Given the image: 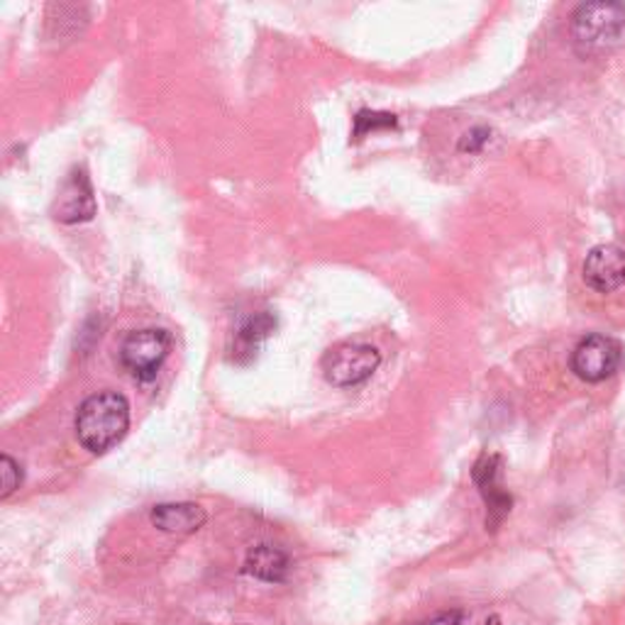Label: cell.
<instances>
[{"label":"cell","instance_id":"4","mask_svg":"<svg viewBox=\"0 0 625 625\" xmlns=\"http://www.w3.org/2000/svg\"><path fill=\"white\" fill-rule=\"evenodd\" d=\"M381 364V352L372 345H362V342H345L330 350L322 359V372L326 379L338 389H350L364 384Z\"/></svg>","mask_w":625,"mask_h":625},{"label":"cell","instance_id":"7","mask_svg":"<svg viewBox=\"0 0 625 625\" xmlns=\"http://www.w3.org/2000/svg\"><path fill=\"white\" fill-rule=\"evenodd\" d=\"M585 284L597 294H613L625 284V249L618 245H597L581 267Z\"/></svg>","mask_w":625,"mask_h":625},{"label":"cell","instance_id":"2","mask_svg":"<svg viewBox=\"0 0 625 625\" xmlns=\"http://www.w3.org/2000/svg\"><path fill=\"white\" fill-rule=\"evenodd\" d=\"M625 8L621 3H587L575 13L571 37L581 57H599L621 39Z\"/></svg>","mask_w":625,"mask_h":625},{"label":"cell","instance_id":"9","mask_svg":"<svg viewBox=\"0 0 625 625\" xmlns=\"http://www.w3.org/2000/svg\"><path fill=\"white\" fill-rule=\"evenodd\" d=\"M276 330V318L269 310L252 312L235 328L233 335V359L235 362H249L257 357L259 347L264 340Z\"/></svg>","mask_w":625,"mask_h":625},{"label":"cell","instance_id":"1","mask_svg":"<svg viewBox=\"0 0 625 625\" xmlns=\"http://www.w3.org/2000/svg\"><path fill=\"white\" fill-rule=\"evenodd\" d=\"M76 437L91 455L108 452L130 428V403L118 391H98L89 396L76 411Z\"/></svg>","mask_w":625,"mask_h":625},{"label":"cell","instance_id":"8","mask_svg":"<svg viewBox=\"0 0 625 625\" xmlns=\"http://www.w3.org/2000/svg\"><path fill=\"white\" fill-rule=\"evenodd\" d=\"M502 457L496 455H484L482 460L474 464V484L482 492L486 508H488V518H486V528L496 530V526L510 514V496L498 486V476H502Z\"/></svg>","mask_w":625,"mask_h":625},{"label":"cell","instance_id":"6","mask_svg":"<svg viewBox=\"0 0 625 625\" xmlns=\"http://www.w3.org/2000/svg\"><path fill=\"white\" fill-rule=\"evenodd\" d=\"M96 211H98V203H96V196H93L89 174L83 169H74L69 174V179L61 184L51 213H55L59 223L76 225V223L91 221V217L96 215Z\"/></svg>","mask_w":625,"mask_h":625},{"label":"cell","instance_id":"13","mask_svg":"<svg viewBox=\"0 0 625 625\" xmlns=\"http://www.w3.org/2000/svg\"><path fill=\"white\" fill-rule=\"evenodd\" d=\"M0 476H3V492H0V498H8L15 488H20V482H23L20 464L10 455L0 457Z\"/></svg>","mask_w":625,"mask_h":625},{"label":"cell","instance_id":"11","mask_svg":"<svg viewBox=\"0 0 625 625\" xmlns=\"http://www.w3.org/2000/svg\"><path fill=\"white\" fill-rule=\"evenodd\" d=\"M245 571L252 575L255 579L269 581V585H279L288 575V555L276 545H255L247 552L245 559Z\"/></svg>","mask_w":625,"mask_h":625},{"label":"cell","instance_id":"15","mask_svg":"<svg viewBox=\"0 0 625 625\" xmlns=\"http://www.w3.org/2000/svg\"><path fill=\"white\" fill-rule=\"evenodd\" d=\"M418 625H462V611H447L431 621H423Z\"/></svg>","mask_w":625,"mask_h":625},{"label":"cell","instance_id":"14","mask_svg":"<svg viewBox=\"0 0 625 625\" xmlns=\"http://www.w3.org/2000/svg\"><path fill=\"white\" fill-rule=\"evenodd\" d=\"M488 138H492V130L488 128H474V130H469L464 138L460 140V152H469V154H474L484 148V144L488 142Z\"/></svg>","mask_w":625,"mask_h":625},{"label":"cell","instance_id":"12","mask_svg":"<svg viewBox=\"0 0 625 625\" xmlns=\"http://www.w3.org/2000/svg\"><path fill=\"white\" fill-rule=\"evenodd\" d=\"M396 128V116L391 113H372V110H362L354 118V138H362L367 132H377V130H389Z\"/></svg>","mask_w":625,"mask_h":625},{"label":"cell","instance_id":"16","mask_svg":"<svg viewBox=\"0 0 625 625\" xmlns=\"http://www.w3.org/2000/svg\"><path fill=\"white\" fill-rule=\"evenodd\" d=\"M486 625H504V623H502V618H498V616H488Z\"/></svg>","mask_w":625,"mask_h":625},{"label":"cell","instance_id":"10","mask_svg":"<svg viewBox=\"0 0 625 625\" xmlns=\"http://www.w3.org/2000/svg\"><path fill=\"white\" fill-rule=\"evenodd\" d=\"M150 520L162 533L191 535L205 526L208 514L198 504H160L152 508Z\"/></svg>","mask_w":625,"mask_h":625},{"label":"cell","instance_id":"5","mask_svg":"<svg viewBox=\"0 0 625 625\" xmlns=\"http://www.w3.org/2000/svg\"><path fill=\"white\" fill-rule=\"evenodd\" d=\"M623 364V347L618 340L606 335H589L571 352V372L581 381L599 384L611 379Z\"/></svg>","mask_w":625,"mask_h":625},{"label":"cell","instance_id":"3","mask_svg":"<svg viewBox=\"0 0 625 625\" xmlns=\"http://www.w3.org/2000/svg\"><path fill=\"white\" fill-rule=\"evenodd\" d=\"M172 352V335L162 328L134 330L125 338L120 362L138 381H152Z\"/></svg>","mask_w":625,"mask_h":625}]
</instances>
